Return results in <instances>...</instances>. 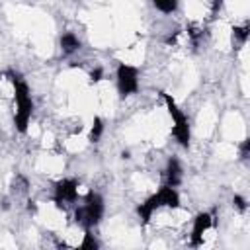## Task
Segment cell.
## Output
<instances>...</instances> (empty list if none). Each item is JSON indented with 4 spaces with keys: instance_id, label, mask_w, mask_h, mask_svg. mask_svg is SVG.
Wrapping results in <instances>:
<instances>
[{
    "instance_id": "3957f363",
    "label": "cell",
    "mask_w": 250,
    "mask_h": 250,
    "mask_svg": "<svg viewBox=\"0 0 250 250\" xmlns=\"http://www.w3.org/2000/svg\"><path fill=\"white\" fill-rule=\"evenodd\" d=\"M162 98H164L168 115L172 119V135H174V139L178 141V145L182 148H188L189 146V141H191V125H189V119H188L186 111L176 104V100L170 94L162 92Z\"/></svg>"
},
{
    "instance_id": "9a60e30c",
    "label": "cell",
    "mask_w": 250,
    "mask_h": 250,
    "mask_svg": "<svg viewBox=\"0 0 250 250\" xmlns=\"http://www.w3.org/2000/svg\"><path fill=\"white\" fill-rule=\"evenodd\" d=\"M232 203H234V207H236L238 211H246V209H248V203H246V199H244L242 195H234Z\"/></svg>"
},
{
    "instance_id": "8fae6325",
    "label": "cell",
    "mask_w": 250,
    "mask_h": 250,
    "mask_svg": "<svg viewBox=\"0 0 250 250\" xmlns=\"http://www.w3.org/2000/svg\"><path fill=\"white\" fill-rule=\"evenodd\" d=\"M96 248H100V242L90 232V229H86V234L82 236V242H80V250H96Z\"/></svg>"
},
{
    "instance_id": "6da1fadb",
    "label": "cell",
    "mask_w": 250,
    "mask_h": 250,
    "mask_svg": "<svg viewBox=\"0 0 250 250\" xmlns=\"http://www.w3.org/2000/svg\"><path fill=\"white\" fill-rule=\"evenodd\" d=\"M10 80H12V86H14V104H16L14 125H16L18 133H25L27 127H29L31 115H33V98H31L27 82L21 76L10 72Z\"/></svg>"
},
{
    "instance_id": "e0dca14e",
    "label": "cell",
    "mask_w": 250,
    "mask_h": 250,
    "mask_svg": "<svg viewBox=\"0 0 250 250\" xmlns=\"http://www.w3.org/2000/svg\"><path fill=\"white\" fill-rule=\"evenodd\" d=\"M102 74H104V70L102 68H96V70H92V82H98V80H102Z\"/></svg>"
},
{
    "instance_id": "4fadbf2b",
    "label": "cell",
    "mask_w": 250,
    "mask_h": 250,
    "mask_svg": "<svg viewBox=\"0 0 250 250\" xmlns=\"http://www.w3.org/2000/svg\"><path fill=\"white\" fill-rule=\"evenodd\" d=\"M102 133H104V121L100 117H94V123H92V129H90V141L98 143L102 139Z\"/></svg>"
},
{
    "instance_id": "277c9868",
    "label": "cell",
    "mask_w": 250,
    "mask_h": 250,
    "mask_svg": "<svg viewBox=\"0 0 250 250\" xmlns=\"http://www.w3.org/2000/svg\"><path fill=\"white\" fill-rule=\"evenodd\" d=\"M104 211H105L104 197L96 191H90L86 195L84 203L74 209V221L84 229H94L96 225H100V221L104 217Z\"/></svg>"
},
{
    "instance_id": "52a82bcc",
    "label": "cell",
    "mask_w": 250,
    "mask_h": 250,
    "mask_svg": "<svg viewBox=\"0 0 250 250\" xmlns=\"http://www.w3.org/2000/svg\"><path fill=\"white\" fill-rule=\"evenodd\" d=\"M213 227V215L211 213H199L193 219L191 227V246H201L203 244V234Z\"/></svg>"
},
{
    "instance_id": "ba28073f",
    "label": "cell",
    "mask_w": 250,
    "mask_h": 250,
    "mask_svg": "<svg viewBox=\"0 0 250 250\" xmlns=\"http://www.w3.org/2000/svg\"><path fill=\"white\" fill-rule=\"evenodd\" d=\"M166 186H172V188H178L182 184V176H184V170H182V164L178 158H170L168 164H166Z\"/></svg>"
},
{
    "instance_id": "8992f818",
    "label": "cell",
    "mask_w": 250,
    "mask_h": 250,
    "mask_svg": "<svg viewBox=\"0 0 250 250\" xmlns=\"http://www.w3.org/2000/svg\"><path fill=\"white\" fill-rule=\"evenodd\" d=\"M53 199H55L57 207H61V209H64L66 205L76 203V199H78V182L74 178H64V180L57 182Z\"/></svg>"
},
{
    "instance_id": "5b68a950",
    "label": "cell",
    "mask_w": 250,
    "mask_h": 250,
    "mask_svg": "<svg viewBox=\"0 0 250 250\" xmlns=\"http://www.w3.org/2000/svg\"><path fill=\"white\" fill-rule=\"evenodd\" d=\"M115 86H117V94L121 100L137 94L139 92V70L131 64L119 62L115 70Z\"/></svg>"
},
{
    "instance_id": "30bf717a",
    "label": "cell",
    "mask_w": 250,
    "mask_h": 250,
    "mask_svg": "<svg viewBox=\"0 0 250 250\" xmlns=\"http://www.w3.org/2000/svg\"><path fill=\"white\" fill-rule=\"evenodd\" d=\"M152 6L162 14H174L180 6V0H150Z\"/></svg>"
},
{
    "instance_id": "9c48e42d",
    "label": "cell",
    "mask_w": 250,
    "mask_h": 250,
    "mask_svg": "<svg viewBox=\"0 0 250 250\" xmlns=\"http://www.w3.org/2000/svg\"><path fill=\"white\" fill-rule=\"evenodd\" d=\"M80 47H82V43H80V39H78L76 33L66 31V33L61 35V51H62L64 55H72V53H76Z\"/></svg>"
},
{
    "instance_id": "5bb4252c",
    "label": "cell",
    "mask_w": 250,
    "mask_h": 250,
    "mask_svg": "<svg viewBox=\"0 0 250 250\" xmlns=\"http://www.w3.org/2000/svg\"><path fill=\"white\" fill-rule=\"evenodd\" d=\"M238 150H240V158H242V160H248V154H250V141L244 139V141L240 143V148H238Z\"/></svg>"
},
{
    "instance_id": "7c38bea8",
    "label": "cell",
    "mask_w": 250,
    "mask_h": 250,
    "mask_svg": "<svg viewBox=\"0 0 250 250\" xmlns=\"http://www.w3.org/2000/svg\"><path fill=\"white\" fill-rule=\"evenodd\" d=\"M232 35H234V39H236L240 45H244V43L248 41V35H250V27H248V23H242V25H234V29H232Z\"/></svg>"
},
{
    "instance_id": "2e32d148",
    "label": "cell",
    "mask_w": 250,
    "mask_h": 250,
    "mask_svg": "<svg viewBox=\"0 0 250 250\" xmlns=\"http://www.w3.org/2000/svg\"><path fill=\"white\" fill-rule=\"evenodd\" d=\"M223 2H225V0H209V4H211V12L217 14V12L223 8Z\"/></svg>"
},
{
    "instance_id": "7a4b0ae2",
    "label": "cell",
    "mask_w": 250,
    "mask_h": 250,
    "mask_svg": "<svg viewBox=\"0 0 250 250\" xmlns=\"http://www.w3.org/2000/svg\"><path fill=\"white\" fill-rule=\"evenodd\" d=\"M178 209L180 207V193L176 188L172 186H162L156 193H152L150 197H146L143 203L137 205V215L143 223H148L154 215V211L158 209Z\"/></svg>"
}]
</instances>
